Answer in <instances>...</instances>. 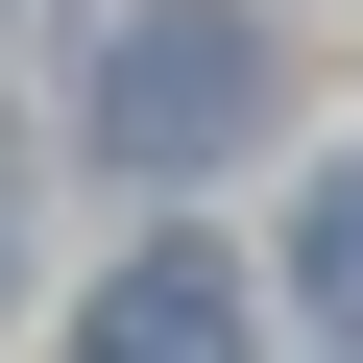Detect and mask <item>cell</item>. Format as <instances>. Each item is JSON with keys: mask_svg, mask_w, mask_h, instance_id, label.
<instances>
[{"mask_svg": "<svg viewBox=\"0 0 363 363\" xmlns=\"http://www.w3.org/2000/svg\"><path fill=\"white\" fill-rule=\"evenodd\" d=\"M267 145V25L242 0H121L97 49V169H145V194H194V169Z\"/></svg>", "mask_w": 363, "mask_h": 363, "instance_id": "cell-1", "label": "cell"}, {"mask_svg": "<svg viewBox=\"0 0 363 363\" xmlns=\"http://www.w3.org/2000/svg\"><path fill=\"white\" fill-rule=\"evenodd\" d=\"M73 363H242V291H218L194 242H145V267L73 315Z\"/></svg>", "mask_w": 363, "mask_h": 363, "instance_id": "cell-2", "label": "cell"}, {"mask_svg": "<svg viewBox=\"0 0 363 363\" xmlns=\"http://www.w3.org/2000/svg\"><path fill=\"white\" fill-rule=\"evenodd\" d=\"M291 291H315V339H363V169H315V218H291Z\"/></svg>", "mask_w": 363, "mask_h": 363, "instance_id": "cell-3", "label": "cell"}]
</instances>
